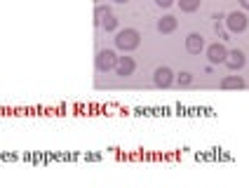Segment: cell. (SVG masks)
<instances>
[{
	"mask_svg": "<svg viewBox=\"0 0 249 188\" xmlns=\"http://www.w3.org/2000/svg\"><path fill=\"white\" fill-rule=\"evenodd\" d=\"M113 2H118V5H124V2H129V0H113Z\"/></svg>",
	"mask_w": 249,
	"mask_h": 188,
	"instance_id": "obj_18",
	"label": "cell"
},
{
	"mask_svg": "<svg viewBox=\"0 0 249 188\" xmlns=\"http://www.w3.org/2000/svg\"><path fill=\"white\" fill-rule=\"evenodd\" d=\"M186 50L191 54H200L205 50V38L200 33H188L186 36Z\"/></svg>",
	"mask_w": 249,
	"mask_h": 188,
	"instance_id": "obj_7",
	"label": "cell"
},
{
	"mask_svg": "<svg viewBox=\"0 0 249 188\" xmlns=\"http://www.w3.org/2000/svg\"><path fill=\"white\" fill-rule=\"evenodd\" d=\"M113 71H115L120 78H129V75H134V71H137V61H134L132 56H118Z\"/></svg>",
	"mask_w": 249,
	"mask_h": 188,
	"instance_id": "obj_5",
	"label": "cell"
},
{
	"mask_svg": "<svg viewBox=\"0 0 249 188\" xmlns=\"http://www.w3.org/2000/svg\"><path fill=\"white\" fill-rule=\"evenodd\" d=\"M247 64V56L242 50H233V52H228V59H226V66L231 68V71H240V68Z\"/></svg>",
	"mask_w": 249,
	"mask_h": 188,
	"instance_id": "obj_8",
	"label": "cell"
},
{
	"mask_svg": "<svg viewBox=\"0 0 249 188\" xmlns=\"http://www.w3.org/2000/svg\"><path fill=\"white\" fill-rule=\"evenodd\" d=\"M237 2H240V7H242V10H249V0H237Z\"/></svg>",
	"mask_w": 249,
	"mask_h": 188,
	"instance_id": "obj_17",
	"label": "cell"
},
{
	"mask_svg": "<svg viewBox=\"0 0 249 188\" xmlns=\"http://www.w3.org/2000/svg\"><path fill=\"white\" fill-rule=\"evenodd\" d=\"M207 59H209V64H226V59H228L226 45L223 42H212L207 47Z\"/></svg>",
	"mask_w": 249,
	"mask_h": 188,
	"instance_id": "obj_4",
	"label": "cell"
},
{
	"mask_svg": "<svg viewBox=\"0 0 249 188\" xmlns=\"http://www.w3.org/2000/svg\"><path fill=\"white\" fill-rule=\"evenodd\" d=\"M99 26L104 28V31H108V33L115 31V28H118V19H115V14L108 12L106 17H101V19H99Z\"/></svg>",
	"mask_w": 249,
	"mask_h": 188,
	"instance_id": "obj_11",
	"label": "cell"
},
{
	"mask_svg": "<svg viewBox=\"0 0 249 188\" xmlns=\"http://www.w3.org/2000/svg\"><path fill=\"white\" fill-rule=\"evenodd\" d=\"M97 2H101V0H97Z\"/></svg>",
	"mask_w": 249,
	"mask_h": 188,
	"instance_id": "obj_19",
	"label": "cell"
},
{
	"mask_svg": "<svg viewBox=\"0 0 249 188\" xmlns=\"http://www.w3.org/2000/svg\"><path fill=\"white\" fill-rule=\"evenodd\" d=\"M214 28H216V33H219V38H223V40L228 38V33L223 31V26H221V24H219V21H216V26H214Z\"/></svg>",
	"mask_w": 249,
	"mask_h": 188,
	"instance_id": "obj_15",
	"label": "cell"
},
{
	"mask_svg": "<svg viewBox=\"0 0 249 188\" xmlns=\"http://www.w3.org/2000/svg\"><path fill=\"white\" fill-rule=\"evenodd\" d=\"M108 12H111V7H108V5H99L97 12H94V17H97V24H99V19H101V17H106Z\"/></svg>",
	"mask_w": 249,
	"mask_h": 188,
	"instance_id": "obj_14",
	"label": "cell"
},
{
	"mask_svg": "<svg viewBox=\"0 0 249 188\" xmlns=\"http://www.w3.org/2000/svg\"><path fill=\"white\" fill-rule=\"evenodd\" d=\"M177 26H179V21H177L172 14H165L162 19H158V31H160L162 36H167V33H174V31H177Z\"/></svg>",
	"mask_w": 249,
	"mask_h": 188,
	"instance_id": "obj_9",
	"label": "cell"
},
{
	"mask_svg": "<svg viewBox=\"0 0 249 188\" xmlns=\"http://www.w3.org/2000/svg\"><path fill=\"white\" fill-rule=\"evenodd\" d=\"M174 82H177V85H179V87H188V85H191V82H193V75H191V73H188V71H181L179 75H177V78H174Z\"/></svg>",
	"mask_w": 249,
	"mask_h": 188,
	"instance_id": "obj_13",
	"label": "cell"
},
{
	"mask_svg": "<svg viewBox=\"0 0 249 188\" xmlns=\"http://www.w3.org/2000/svg\"><path fill=\"white\" fill-rule=\"evenodd\" d=\"M155 5L158 7H169V5H174V0H155Z\"/></svg>",
	"mask_w": 249,
	"mask_h": 188,
	"instance_id": "obj_16",
	"label": "cell"
},
{
	"mask_svg": "<svg viewBox=\"0 0 249 188\" xmlns=\"http://www.w3.org/2000/svg\"><path fill=\"white\" fill-rule=\"evenodd\" d=\"M139 45H141V33H139L137 28H123V31H118V36H115V47L118 50L132 52V50H137Z\"/></svg>",
	"mask_w": 249,
	"mask_h": 188,
	"instance_id": "obj_1",
	"label": "cell"
},
{
	"mask_svg": "<svg viewBox=\"0 0 249 188\" xmlns=\"http://www.w3.org/2000/svg\"><path fill=\"white\" fill-rule=\"evenodd\" d=\"M223 90H242L245 87V78L242 75H226L221 80Z\"/></svg>",
	"mask_w": 249,
	"mask_h": 188,
	"instance_id": "obj_10",
	"label": "cell"
},
{
	"mask_svg": "<svg viewBox=\"0 0 249 188\" xmlns=\"http://www.w3.org/2000/svg\"><path fill=\"white\" fill-rule=\"evenodd\" d=\"M247 14L245 12H231L228 14V17H226V26H228V31H231V33H242V31H245V28H247Z\"/></svg>",
	"mask_w": 249,
	"mask_h": 188,
	"instance_id": "obj_3",
	"label": "cell"
},
{
	"mask_svg": "<svg viewBox=\"0 0 249 188\" xmlns=\"http://www.w3.org/2000/svg\"><path fill=\"white\" fill-rule=\"evenodd\" d=\"M200 2L202 0H179V7H181V12H197L200 10Z\"/></svg>",
	"mask_w": 249,
	"mask_h": 188,
	"instance_id": "obj_12",
	"label": "cell"
},
{
	"mask_svg": "<svg viewBox=\"0 0 249 188\" xmlns=\"http://www.w3.org/2000/svg\"><path fill=\"white\" fill-rule=\"evenodd\" d=\"M174 71L169 66H158L155 68V73H153V82L158 85V87H169L172 82H174Z\"/></svg>",
	"mask_w": 249,
	"mask_h": 188,
	"instance_id": "obj_6",
	"label": "cell"
},
{
	"mask_svg": "<svg viewBox=\"0 0 249 188\" xmlns=\"http://www.w3.org/2000/svg\"><path fill=\"white\" fill-rule=\"evenodd\" d=\"M115 61H118V54L113 50H99L97 54V71L99 73H108L115 68Z\"/></svg>",
	"mask_w": 249,
	"mask_h": 188,
	"instance_id": "obj_2",
	"label": "cell"
}]
</instances>
